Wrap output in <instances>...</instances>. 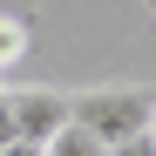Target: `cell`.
<instances>
[{
    "label": "cell",
    "instance_id": "5b68a950",
    "mask_svg": "<svg viewBox=\"0 0 156 156\" xmlns=\"http://www.w3.org/2000/svg\"><path fill=\"white\" fill-rule=\"evenodd\" d=\"M109 156H156V136L143 129V136H122V143H109Z\"/></svg>",
    "mask_w": 156,
    "mask_h": 156
},
{
    "label": "cell",
    "instance_id": "277c9868",
    "mask_svg": "<svg viewBox=\"0 0 156 156\" xmlns=\"http://www.w3.org/2000/svg\"><path fill=\"white\" fill-rule=\"evenodd\" d=\"M20 55H27V20H20V14H0V68H14Z\"/></svg>",
    "mask_w": 156,
    "mask_h": 156
},
{
    "label": "cell",
    "instance_id": "6da1fadb",
    "mask_svg": "<svg viewBox=\"0 0 156 156\" xmlns=\"http://www.w3.org/2000/svg\"><path fill=\"white\" fill-rule=\"evenodd\" d=\"M75 122L95 129L102 143L143 136V129L156 122V95L149 88H88V95H75Z\"/></svg>",
    "mask_w": 156,
    "mask_h": 156
},
{
    "label": "cell",
    "instance_id": "8992f818",
    "mask_svg": "<svg viewBox=\"0 0 156 156\" xmlns=\"http://www.w3.org/2000/svg\"><path fill=\"white\" fill-rule=\"evenodd\" d=\"M0 156H41V143H27V136H7V143H0Z\"/></svg>",
    "mask_w": 156,
    "mask_h": 156
},
{
    "label": "cell",
    "instance_id": "52a82bcc",
    "mask_svg": "<svg viewBox=\"0 0 156 156\" xmlns=\"http://www.w3.org/2000/svg\"><path fill=\"white\" fill-rule=\"evenodd\" d=\"M14 136V109H7V88H0V143Z\"/></svg>",
    "mask_w": 156,
    "mask_h": 156
},
{
    "label": "cell",
    "instance_id": "3957f363",
    "mask_svg": "<svg viewBox=\"0 0 156 156\" xmlns=\"http://www.w3.org/2000/svg\"><path fill=\"white\" fill-rule=\"evenodd\" d=\"M41 156H109V143H102V136H95V129H82V122H75V115H68V122L55 129V136H48V143H41Z\"/></svg>",
    "mask_w": 156,
    "mask_h": 156
},
{
    "label": "cell",
    "instance_id": "ba28073f",
    "mask_svg": "<svg viewBox=\"0 0 156 156\" xmlns=\"http://www.w3.org/2000/svg\"><path fill=\"white\" fill-rule=\"evenodd\" d=\"M149 136H156V122H149Z\"/></svg>",
    "mask_w": 156,
    "mask_h": 156
},
{
    "label": "cell",
    "instance_id": "7a4b0ae2",
    "mask_svg": "<svg viewBox=\"0 0 156 156\" xmlns=\"http://www.w3.org/2000/svg\"><path fill=\"white\" fill-rule=\"evenodd\" d=\"M7 109H14V136L48 143L75 115V95H61V88H7Z\"/></svg>",
    "mask_w": 156,
    "mask_h": 156
}]
</instances>
